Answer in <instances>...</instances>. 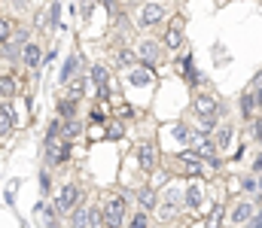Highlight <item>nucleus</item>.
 <instances>
[{"label": "nucleus", "mask_w": 262, "mask_h": 228, "mask_svg": "<svg viewBox=\"0 0 262 228\" xmlns=\"http://www.w3.org/2000/svg\"><path fill=\"white\" fill-rule=\"evenodd\" d=\"M128 210V198L119 192V195H110L107 198V204L101 207V219H104V225H113V228H122V222H125V213Z\"/></svg>", "instance_id": "1"}, {"label": "nucleus", "mask_w": 262, "mask_h": 228, "mask_svg": "<svg viewBox=\"0 0 262 228\" xmlns=\"http://www.w3.org/2000/svg\"><path fill=\"white\" fill-rule=\"evenodd\" d=\"M76 204H82V189H79V183H64V186L58 189V195H55L52 207H55V210H58V216H61V213H70Z\"/></svg>", "instance_id": "2"}, {"label": "nucleus", "mask_w": 262, "mask_h": 228, "mask_svg": "<svg viewBox=\"0 0 262 228\" xmlns=\"http://www.w3.org/2000/svg\"><path fill=\"white\" fill-rule=\"evenodd\" d=\"M165 15H168V9H165V3H162V0H146V3L140 6V12H137V18H134V21H137V28H143V31H146V28H156Z\"/></svg>", "instance_id": "3"}, {"label": "nucleus", "mask_w": 262, "mask_h": 228, "mask_svg": "<svg viewBox=\"0 0 262 228\" xmlns=\"http://www.w3.org/2000/svg\"><path fill=\"white\" fill-rule=\"evenodd\" d=\"M43 155H46V164H49V167H64L67 161H70V143H67V140L43 143Z\"/></svg>", "instance_id": "4"}, {"label": "nucleus", "mask_w": 262, "mask_h": 228, "mask_svg": "<svg viewBox=\"0 0 262 228\" xmlns=\"http://www.w3.org/2000/svg\"><path fill=\"white\" fill-rule=\"evenodd\" d=\"M134 52H137V61H140V67H156V61L162 58V43L159 40H140L137 46H134Z\"/></svg>", "instance_id": "5"}, {"label": "nucleus", "mask_w": 262, "mask_h": 228, "mask_svg": "<svg viewBox=\"0 0 262 228\" xmlns=\"http://www.w3.org/2000/svg\"><path fill=\"white\" fill-rule=\"evenodd\" d=\"M134 158H137V167L146 170V173H152V170L159 167V149H156L152 140H140V143H137V152H134Z\"/></svg>", "instance_id": "6"}, {"label": "nucleus", "mask_w": 262, "mask_h": 228, "mask_svg": "<svg viewBox=\"0 0 262 228\" xmlns=\"http://www.w3.org/2000/svg\"><path fill=\"white\" fill-rule=\"evenodd\" d=\"M21 64L31 70V76H40L43 70V46L37 40H28L25 49H21Z\"/></svg>", "instance_id": "7"}, {"label": "nucleus", "mask_w": 262, "mask_h": 228, "mask_svg": "<svg viewBox=\"0 0 262 228\" xmlns=\"http://www.w3.org/2000/svg\"><path fill=\"white\" fill-rule=\"evenodd\" d=\"M192 107H195V113L201 119H216V113H220V100H216L210 91H198L195 100H192Z\"/></svg>", "instance_id": "8"}, {"label": "nucleus", "mask_w": 262, "mask_h": 228, "mask_svg": "<svg viewBox=\"0 0 262 228\" xmlns=\"http://www.w3.org/2000/svg\"><path fill=\"white\" fill-rule=\"evenodd\" d=\"M134 198H137L140 210H146V213H152V210L159 207V189H156V186H149V183L137 186V189H134Z\"/></svg>", "instance_id": "9"}, {"label": "nucleus", "mask_w": 262, "mask_h": 228, "mask_svg": "<svg viewBox=\"0 0 262 228\" xmlns=\"http://www.w3.org/2000/svg\"><path fill=\"white\" fill-rule=\"evenodd\" d=\"M18 113H15V107L9 104V100H3L0 104V137H9L15 128H18V119H15Z\"/></svg>", "instance_id": "10"}, {"label": "nucleus", "mask_w": 262, "mask_h": 228, "mask_svg": "<svg viewBox=\"0 0 262 228\" xmlns=\"http://www.w3.org/2000/svg\"><path fill=\"white\" fill-rule=\"evenodd\" d=\"M201 204H204V189L198 183H189L183 189V210H198Z\"/></svg>", "instance_id": "11"}, {"label": "nucleus", "mask_w": 262, "mask_h": 228, "mask_svg": "<svg viewBox=\"0 0 262 228\" xmlns=\"http://www.w3.org/2000/svg\"><path fill=\"white\" fill-rule=\"evenodd\" d=\"M253 216H256V207H253L250 201H241V204H235V210L229 213L232 225H247V222H250Z\"/></svg>", "instance_id": "12"}, {"label": "nucleus", "mask_w": 262, "mask_h": 228, "mask_svg": "<svg viewBox=\"0 0 262 228\" xmlns=\"http://www.w3.org/2000/svg\"><path fill=\"white\" fill-rule=\"evenodd\" d=\"M67 216H70V228H92V207L85 204H76Z\"/></svg>", "instance_id": "13"}, {"label": "nucleus", "mask_w": 262, "mask_h": 228, "mask_svg": "<svg viewBox=\"0 0 262 228\" xmlns=\"http://www.w3.org/2000/svg\"><path fill=\"white\" fill-rule=\"evenodd\" d=\"M232 140H235V131H232V125H220V128H216V134H213V143H216V149H220V152L232 149Z\"/></svg>", "instance_id": "14"}, {"label": "nucleus", "mask_w": 262, "mask_h": 228, "mask_svg": "<svg viewBox=\"0 0 262 228\" xmlns=\"http://www.w3.org/2000/svg\"><path fill=\"white\" fill-rule=\"evenodd\" d=\"M162 43H165V49L177 52V49L183 46V31H180V24H171V28L165 31V37H162Z\"/></svg>", "instance_id": "15"}, {"label": "nucleus", "mask_w": 262, "mask_h": 228, "mask_svg": "<svg viewBox=\"0 0 262 228\" xmlns=\"http://www.w3.org/2000/svg\"><path fill=\"white\" fill-rule=\"evenodd\" d=\"M79 137H82V122H79V119H70V122L61 125V140L73 143V140H79Z\"/></svg>", "instance_id": "16"}, {"label": "nucleus", "mask_w": 262, "mask_h": 228, "mask_svg": "<svg viewBox=\"0 0 262 228\" xmlns=\"http://www.w3.org/2000/svg\"><path fill=\"white\" fill-rule=\"evenodd\" d=\"M89 76H92V82H95L98 88L110 85V67H107V64H92V70H89Z\"/></svg>", "instance_id": "17"}, {"label": "nucleus", "mask_w": 262, "mask_h": 228, "mask_svg": "<svg viewBox=\"0 0 262 228\" xmlns=\"http://www.w3.org/2000/svg\"><path fill=\"white\" fill-rule=\"evenodd\" d=\"M85 94V76H79V79H70L64 88V97L67 100H79Z\"/></svg>", "instance_id": "18"}, {"label": "nucleus", "mask_w": 262, "mask_h": 228, "mask_svg": "<svg viewBox=\"0 0 262 228\" xmlns=\"http://www.w3.org/2000/svg\"><path fill=\"white\" fill-rule=\"evenodd\" d=\"M241 116H244L247 122L256 119V100H253V91H244V94H241Z\"/></svg>", "instance_id": "19"}, {"label": "nucleus", "mask_w": 262, "mask_h": 228, "mask_svg": "<svg viewBox=\"0 0 262 228\" xmlns=\"http://www.w3.org/2000/svg\"><path fill=\"white\" fill-rule=\"evenodd\" d=\"M55 113H58V119H61V122L76 119V100H67V97H61V100H58V107H55Z\"/></svg>", "instance_id": "20"}, {"label": "nucleus", "mask_w": 262, "mask_h": 228, "mask_svg": "<svg viewBox=\"0 0 262 228\" xmlns=\"http://www.w3.org/2000/svg\"><path fill=\"white\" fill-rule=\"evenodd\" d=\"M15 28H18V24H15V18H9V15H0V46L12 40Z\"/></svg>", "instance_id": "21"}, {"label": "nucleus", "mask_w": 262, "mask_h": 228, "mask_svg": "<svg viewBox=\"0 0 262 228\" xmlns=\"http://www.w3.org/2000/svg\"><path fill=\"white\" fill-rule=\"evenodd\" d=\"M76 70H79V55H70V58L64 61V67H61V76H58V79H61V85H67V82L73 79Z\"/></svg>", "instance_id": "22"}, {"label": "nucleus", "mask_w": 262, "mask_h": 228, "mask_svg": "<svg viewBox=\"0 0 262 228\" xmlns=\"http://www.w3.org/2000/svg\"><path fill=\"white\" fill-rule=\"evenodd\" d=\"M116 64L119 67H137V52L134 49H116Z\"/></svg>", "instance_id": "23"}, {"label": "nucleus", "mask_w": 262, "mask_h": 228, "mask_svg": "<svg viewBox=\"0 0 262 228\" xmlns=\"http://www.w3.org/2000/svg\"><path fill=\"white\" fill-rule=\"evenodd\" d=\"M128 82L131 85H149V82H152V70H149V67H137V70L128 73Z\"/></svg>", "instance_id": "24"}, {"label": "nucleus", "mask_w": 262, "mask_h": 228, "mask_svg": "<svg viewBox=\"0 0 262 228\" xmlns=\"http://www.w3.org/2000/svg\"><path fill=\"white\" fill-rule=\"evenodd\" d=\"M223 225V204L216 201L213 207H210V213L204 216V228H220Z\"/></svg>", "instance_id": "25"}, {"label": "nucleus", "mask_w": 262, "mask_h": 228, "mask_svg": "<svg viewBox=\"0 0 262 228\" xmlns=\"http://www.w3.org/2000/svg\"><path fill=\"white\" fill-rule=\"evenodd\" d=\"M61 125H64V122H61V119L55 116V119H52V122L46 125V140H43V143H52V140H61Z\"/></svg>", "instance_id": "26"}, {"label": "nucleus", "mask_w": 262, "mask_h": 228, "mask_svg": "<svg viewBox=\"0 0 262 228\" xmlns=\"http://www.w3.org/2000/svg\"><path fill=\"white\" fill-rule=\"evenodd\" d=\"M0 94H3V97L18 94V82H15L12 76H3V73H0Z\"/></svg>", "instance_id": "27"}, {"label": "nucleus", "mask_w": 262, "mask_h": 228, "mask_svg": "<svg viewBox=\"0 0 262 228\" xmlns=\"http://www.w3.org/2000/svg\"><path fill=\"white\" fill-rule=\"evenodd\" d=\"M156 210H159L156 216H159L162 222H171V219H177V213H180V207H177V204H162V207H156Z\"/></svg>", "instance_id": "28"}, {"label": "nucleus", "mask_w": 262, "mask_h": 228, "mask_svg": "<svg viewBox=\"0 0 262 228\" xmlns=\"http://www.w3.org/2000/svg\"><path fill=\"white\" fill-rule=\"evenodd\" d=\"M128 228H149V213H146V210H137V213H131Z\"/></svg>", "instance_id": "29"}, {"label": "nucleus", "mask_w": 262, "mask_h": 228, "mask_svg": "<svg viewBox=\"0 0 262 228\" xmlns=\"http://www.w3.org/2000/svg\"><path fill=\"white\" fill-rule=\"evenodd\" d=\"M107 137H110V140H122V137H125V125H122V122H110V125H107Z\"/></svg>", "instance_id": "30"}, {"label": "nucleus", "mask_w": 262, "mask_h": 228, "mask_svg": "<svg viewBox=\"0 0 262 228\" xmlns=\"http://www.w3.org/2000/svg\"><path fill=\"white\" fill-rule=\"evenodd\" d=\"M40 195H49L52 192V176H49V170H40Z\"/></svg>", "instance_id": "31"}, {"label": "nucleus", "mask_w": 262, "mask_h": 228, "mask_svg": "<svg viewBox=\"0 0 262 228\" xmlns=\"http://www.w3.org/2000/svg\"><path fill=\"white\" fill-rule=\"evenodd\" d=\"M49 18H52V28H61V3L58 0L49 6Z\"/></svg>", "instance_id": "32"}, {"label": "nucleus", "mask_w": 262, "mask_h": 228, "mask_svg": "<svg viewBox=\"0 0 262 228\" xmlns=\"http://www.w3.org/2000/svg\"><path fill=\"white\" fill-rule=\"evenodd\" d=\"M241 189H244V192H259L256 176H244V180H241Z\"/></svg>", "instance_id": "33"}, {"label": "nucleus", "mask_w": 262, "mask_h": 228, "mask_svg": "<svg viewBox=\"0 0 262 228\" xmlns=\"http://www.w3.org/2000/svg\"><path fill=\"white\" fill-rule=\"evenodd\" d=\"M174 134H177V140H180V143H186V146H189V128L177 125V128H174Z\"/></svg>", "instance_id": "34"}, {"label": "nucleus", "mask_w": 262, "mask_h": 228, "mask_svg": "<svg viewBox=\"0 0 262 228\" xmlns=\"http://www.w3.org/2000/svg\"><path fill=\"white\" fill-rule=\"evenodd\" d=\"M119 119H134V110H131V107H122V110H119Z\"/></svg>", "instance_id": "35"}, {"label": "nucleus", "mask_w": 262, "mask_h": 228, "mask_svg": "<svg viewBox=\"0 0 262 228\" xmlns=\"http://www.w3.org/2000/svg\"><path fill=\"white\" fill-rule=\"evenodd\" d=\"M250 131H253V137H259L262 134V119H253V128H250Z\"/></svg>", "instance_id": "36"}, {"label": "nucleus", "mask_w": 262, "mask_h": 228, "mask_svg": "<svg viewBox=\"0 0 262 228\" xmlns=\"http://www.w3.org/2000/svg\"><path fill=\"white\" fill-rule=\"evenodd\" d=\"M107 116H104V110H92V122H104Z\"/></svg>", "instance_id": "37"}, {"label": "nucleus", "mask_w": 262, "mask_h": 228, "mask_svg": "<svg viewBox=\"0 0 262 228\" xmlns=\"http://www.w3.org/2000/svg\"><path fill=\"white\" fill-rule=\"evenodd\" d=\"M253 100H256V110H262V88H256V91H253Z\"/></svg>", "instance_id": "38"}, {"label": "nucleus", "mask_w": 262, "mask_h": 228, "mask_svg": "<svg viewBox=\"0 0 262 228\" xmlns=\"http://www.w3.org/2000/svg\"><path fill=\"white\" fill-rule=\"evenodd\" d=\"M253 170H256V173H262V155H256V161H253Z\"/></svg>", "instance_id": "39"}, {"label": "nucleus", "mask_w": 262, "mask_h": 228, "mask_svg": "<svg viewBox=\"0 0 262 228\" xmlns=\"http://www.w3.org/2000/svg\"><path fill=\"white\" fill-rule=\"evenodd\" d=\"M250 222H253V225H256V228H262V210H259V213H256V216H253V219H250Z\"/></svg>", "instance_id": "40"}, {"label": "nucleus", "mask_w": 262, "mask_h": 228, "mask_svg": "<svg viewBox=\"0 0 262 228\" xmlns=\"http://www.w3.org/2000/svg\"><path fill=\"white\" fill-rule=\"evenodd\" d=\"M256 186H259V192H262V173H259V180H256Z\"/></svg>", "instance_id": "41"}, {"label": "nucleus", "mask_w": 262, "mask_h": 228, "mask_svg": "<svg viewBox=\"0 0 262 228\" xmlns=\"http://www.w3.org/2000/svg\"><path fill=\"white\" fill-rule=\"evenodd\" d=\"M244 228H256V225H253V222H247V225H244Z\"/></svg>", "instance_id": "42"}, {"label": "nucleus", "mask_w": 262, "mask_h": 228, "mask_svg": "<svg viewBox=\"0 0 262 228\" xmlns=\"http://www.w3.org/2000/svg\"><path fill=\"white\" fill-rule=\"evenodd\" d=\"M256 140H259V146H262V134H259V137H256Z\"/></svg>", "instance_id": "43"}, {"label": "nucleus", "mask_w": 262, "mask_h": 228, "mask_svg": "<svg viewBox=\"0 0 262 228\" xmlns=\"http://www.w3.org/2000/svg\"><path fill=\"white\" fill-rule=\"evenodd\" d=\"M104 228H113V225H104Z\"/></svg>", "instance_id": "44"}]
</instances>
